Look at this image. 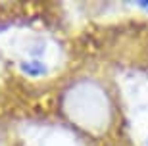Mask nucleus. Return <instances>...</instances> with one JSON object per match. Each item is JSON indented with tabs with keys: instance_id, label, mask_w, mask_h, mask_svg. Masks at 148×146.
Masks as SVG:
<instances>
[{
	"instance_id": "f03ea898",
	"label": "nucleus",
	"mask_w": 148,
	"mask_h": 146,
	"mask_svg": "<svg viewBox=\"0 0 148 146\" xmlns=\"http://www.w3.org/2000/svg\"><path fill=\"white\" fill-rule=\"evenodd\" d=\"M138 8H143V10H148V2L144 0V2H138Z\"/></svg>"
},
{
	"instance_id": "f257e3e1",
	"label": "nucleus",
	"mask_w": 148,
	"mask_h": 146,
	"mask_svg": "<svg viewBox=\"0 0 148 146\" xmlns=\"http://www.w3.org/2000/svg\"><path fill=\"white\" fill-rule=\"evenodd\" d=\"M19 69L25 73V75H31V77H38V75H44L46 73V65L37 58H31V60H25L19 64Z\"/></svg>"
}]
</instances>
